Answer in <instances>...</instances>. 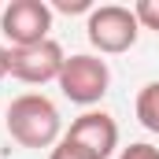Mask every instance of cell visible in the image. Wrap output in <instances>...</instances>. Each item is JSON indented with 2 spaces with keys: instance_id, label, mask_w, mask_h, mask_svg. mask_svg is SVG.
I'll return each instance as SVG.
<instances>
[{
  "instance_id": "1",
  "label": "cell",
  "mask_w": 159,
  "mask_h": 159,
  "mask_svg": "<svg viewBox=\"0 0 159 159\" xmlns=\"http://www.w3.org/2000/svg\"><path fill=\"white\" fill-rule=\"evenodd\" d=\"M63 119L56 111V104L41 93H22L7 104V133L15 144L22 148H52L59 144Z\"/></svg>"
},
{
  "instance_id": "2",
  "label": "cell",
  "mask_w": 159,
  "mask_h": 159,
  "mask_svg": "<svg viewBox=\"0 0 159 159\" xmlns=\"http://www.w3.org/2000/svg\"><path fill=\"white\" fill-rule=\"evenodd\" d=\"M85 34H89V44L100 48L104 56H119V52H129V48L137 44L141 22H137L133 7H122V4H100V7L89 11Z\"/></svg>"
},
{
  "instance_id": "3",
  "label": "cell",
  "mask_w": 159,
  "mask_h": 159,
  "mask_svg": "<svg viewBox=\"0 0 159 159\" xmlns=\"http://www.w3.org/2000/svg\"><path fill=\"white\" fill-rule=\"evenodd\" d=\"M107 85H111V70H107V63L100 56H85V52L81 56H70L63 63V70H59L63 96L70 104H81V107L100 104L104 93H107Z\"/></svg>"
},
{
  "instance_id": "4",
  "label": "cell",
  "mask_w": 159,
  "mask_h": 159,
  "mask_svg": "<svg viewBox=\"0 0 159 159\" xmlns=\"http://www.w3.org/2000/svg\"><path fill=\"white\" fill-rule=\"evenodd\" d=\"M0 30L11 41V48H30L48 41L52 30V7L44 0H11L0 15Z\"/></svg>"
},
{
  "instance_id": "5",
  "label": "cell",
  "mask_w": 159,
  "mask_h": 159,
  "mask_svg": "<svg viewBox=\"0 0 159 159\" xmlns=\"http://www.w3.org/2000/svg\"><path fill=\"white\" fill-rule=\"evenodd\" d=\"M67 56L56 41H41V44H30V48H7V74L26 85H44V81H59V70H63Z\"/></svg>"
},
{
  "instance_id": "6",
  "label": "cell",
  "mask_w": 159,
  "mask_h": 159,
  "mask_svg": "<svg viewBox=\"0 0 159 159\" xmlns=\"http://www.w3.org/2000/svg\"><path fill=\"white\" fill-rule=\"evenodd\" d=\"M63 137L74 141L78 148H85L93 159H107L119 148V126H115V119L107 111H85V115H78Z\"/></svg>"
},
{
  "instance_id": "7",
  "label": "cell",
  "mask_w": 159,
  "mask_h": 159,
  "mask_svg": "<svg viewBox=\"0 0 159 159\" xmlns=\"http://www.w3.org/2000/svg\"><path fill=\"white\" fill-rule=\"evenodd\" d=\"M137 119H141L144 129L159 133V81H148L137 93Z\"/></svg>"
},
{
  "instance_id": "8",
  "label": "cell",
  "mask_w": 159,
  "mask_h": 159,
  "mask_svg": "<svg viewBox=\"0 0 159 159\" xmlns=\"http://www.w3.org/2000/svg\"><path fill=\"white\" fill-rule=\"evenodd\" d=\"M133 15L144 30H156L159 34V0H137L133 4Z\"/></svg>"
},
{
  "instance_id": "9",
  "label": "cell",
  "mask_w": 159,
  "mask_h": 159,
  "mask_svg": "<svg viewBox=\"0 0 159 159\" xmlns=\"http://www.w3.org/2000/svg\"><path fill=\"white\" fill-rule=\"evenodd\" d=\"M119 159H159V148L156 144H144V141H133L119 152Z\"/></svg>"
},
{
  "instance_id": "10",
  "label": "cell",
  "mask_w": 159,
  "mask_h": 159,
  "mask_svg": "<svg viewBox=\"0 0 159 159\" xmlns=\"http://www.w3.org/2000/svg\"><path fill=\"white\" fill-rule=\"evenodd\" d=\"M48 159H93V156H89L85 148H78L74 141H67V137H63V141L52 148V156H48Z\"/></svg>"
},
{
  "instance_id": "11",
  "label": "cell",
  "mask_w": 159,
  "mask_h": 159,
  "mask_svg": "<svg viewBox=\"0 0 159 159\" xmlns=\"http://www.w3.org/2000/svg\"><path fill=\"white\" fill-rule=\"evenodd\" d=\"M52 7H56V11H63V15H78V11H93V4H89V0H52Z\"/></svg>"
},
{
  "instance_id": "12",
  "label": "cell",
  "mask_w": 159,
  "mask_h": 159,
  "mask_svg": "<svg viewBox=\"0 0 159 159\" xmlns=\"http://www.w3.org/2000/svg\"><path fill=\"white\" fill-rule=\"evenodd\" d=\"M7 78V48H4V44H0V81Z\"/></svg>"
}]
</instances>
